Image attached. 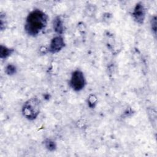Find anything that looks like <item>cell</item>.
Here are the masks:
<instances>
[{"mask_svg":"<svg viewBox=\"0 0 157 157\" xmlns=\"http://www.w3.org/2000/svg\"><path fill=\"white\" fill-rule=\"evenodd\" d=\"M48 16L39 9L31 11L26 17L25 29L31 36H37L47 26Z\"/></svg>","mask_w":157,"mask_h":157,"instance_id":"1","label":"cell"},{"mask_svg":"<svg viewBox=\"0 0 157 157\" xmlns=\"http://www.w3.org/2000/svg\"><path fill=\"white\" fill-rule=\"evenodd\" d=\"M24 117L29 120H33L37 118L40 112V102L37 98H33L26 101L21 109Z\"/></svg>","mask_w":157,"mask_h":157,"instance_id":"2","label":"cell"},{"mask_svg":"<svg viewBox=\"0 0 157 157\" xmlns=\"http://www.w3.org/2000/svg\"><path fill=\"white\" fill-rule=\"evenodd\" d=\"M86 84L83 73L80 70H76L72 74L70 80V86L73 90L79 91L82 90Z\"/></svg>","mask_w":157,"mask_h":157,"instance_id":"3","label":"cell"},{"mask_svg":"<svg viewBox=\"0 0 157 157\" xmlns=\"http://www.w3.org/2000/svg\"><path fill=\"white\" fill-rule=\"evenodd\" d=\"M65 46L63 38L61 36L54 37L50 41L48 51L52 53H56L61 50Z\"/></svg>","mask_w":157,"mask_h":157,"instance_id":"4","label":"cell"},{"mask_svg":"<svg viewBox=\"0 0 157 157\" xmlns=\"http://www.w3.org/2000/svg\"><path fill=\"white\" fill-rule=\"evenodd\" d=\"M132 16L134 20L139 24H143L145 17V9L142 2L137 3L133 10Z\"/></svg>","mask_w":157,"mask_h":157,"instance_id":"5","label":"cell"},{"mask_svg":"<svg viewBox=\"0 0 157 157\" xmlns=\"http://www.w3.org/2000/svg\"><path fill=\"white\" fill-rule=\"evenodd\" d=\"M53 28L54 31L58 34H63L64 31V25L61 18L59 17H56L53 21Z\"/></svg>","mask_w":157,"mask_h":157,"instance_id":"6","label":"cell"},{"mask_svg":"<svg viewBox=\"0 0 157 157\" xmlns=\"http://www.w3.org/2000/svg\"><path fill=\"white\" fill-rule=\"evenodd\" d=\"M13 49L7 48L6 46L1 45L0 47V58L1 59H6L9 57L13 53Z\"/></svg>","mask_w":157,"mask_h":157,"instance_id":"7","label":"cell"},{"mask_svg":"<svg viewBox=\"0 0 157 157\" xmlns=\"http://www.w3.org/2000/svg\"><path fill=\"white\" fill-rule=\"evenodd\" d=\"M44 145L45 148L50 151H53L56 148V144L55 142L52 139H46L44 141Z\"/></svg>","mask_w":157,"mask_h":157,"instance_id":"8","label":"cell"},{"mask_svg":"<svg viewBox=\"0 0 157 157\" xmlns=\"http://www.w3.org/2000/svg\"><path fill=\"white\" fill-rule=\"evenodd\" d=\"M97 98L94 94H90L88 99V106L91 108H94L97 103Z\"/></svg>","mask_w":157,"mask_h":157,"instance_id":"9","label":"cell"},{"mask_svg":"<svg viewBox=\"0 0 157 157\" xmlns=\"http://www.w3.org/2000/svg\"><path fill=\"white\" fill-rule=\"evenodd\" d=\"M5 71H6L7 74L11 75H13V74L16 73L17 69H16V67L14 65H13V64H9V65H7L6 66Z\"/></svg>","mask_w":157,"mask_h":157,"instance_id":"10","label":"cell"},{"mask_svg":"<svg viewBox=\"0 0 157 157\" xmlns=\"http://www.w3.org/2000/svg\"><path fill=\"white\" fill-rule=\"evenodd\" d=\"M150 24H151V28L152 30V32L154 33L155 35L156 34V17H152L150 21Z\"/></svg>","mask_w":157,"mask_h":157,"instance_id":"11","label":"cell"}]
</instances>
